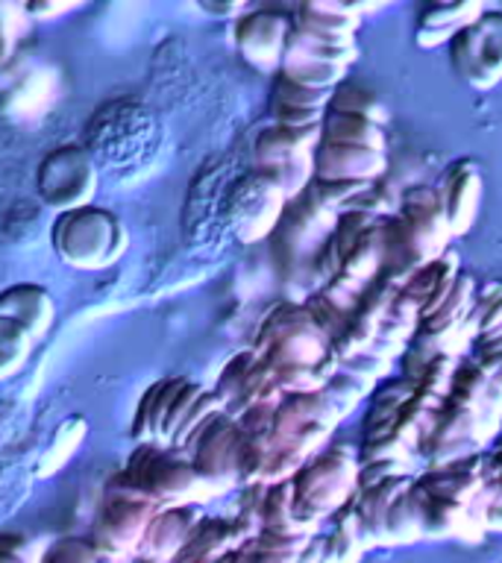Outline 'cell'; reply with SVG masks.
<instances>
[{
  "label": "cell",
  "instance_id": "cell-1",
  "mask_svg": "<svg viewBox=\"0 0 502 563\" xmlns=\"http://www.w3.org/2000/svg\"><path fill=\"white\" fill-rule=\"evenodd\" d=\"M449 62L461 79L488 91L502 79V12L484 9L449 38Z\"/></svg>",
  "mask_w": 502,
  "mask_h": 563
},
{
  "label": "cell",
  "instance_id": "cell-2",
  "mask_svg": "<svg viewBox=\"0 0 502 563\" xmlns=\"http://www.w3.org/2000/svg\"><path fill=\"white\" fill-rule=\"evenodd\" d=\"M394 218L408 253L414 255V262H435L440 253H447V244L452 235H449L447 218L440 211L432 185L408 188L403 194V200H400V209L394 211Z\"/></svg>",
  "mask_w": 502,
  "mask_h": 563
},
{
  "label": "cell",
  "instance_id": "cell-3",
  "mask_svg": "<svg viewBox=\"0 0 502 563\" xmlns=\"http://www.w3.org/2000/svg\"><path fill=\"white\" fill-rule=\"evenodd\" d=\"M432 188H435L440 211L447 218L449 235H465L467 229L473 227L476 211H479V202H482V174H479L473 158L452 162L440 174L438 185H432Z\"/></svg>",
  "mask_w": 502,
  "mask_h": 563
},
{
  "label": "cell",
  "instance_id": "cell-4",
  "mask_svg": "<svg viewBox=\"0 0 502 563\" xmlns=\"http://www.w3.org/2000/svg\"><path fill=\"white\" fill-rule=\"evenodd\" d=\"M388 153H373L361 147H338V144H317L312 153V174L320 183H338V179H359L373 183L385 174Z\"/></svg>",
  "mask_w": 502,
  "mask_h": 563
},
{
  "label": "cell",
  "instance_id": "cell-5",
  "mask_svg": "<svg viewBox=\"0 0 502 563\" xmlns=\"http://www.w3.org/2000/svg\"><path fill=\"white\" fill-rule=\"evenodd\" d=\"M320 144H338V147H361L373 153H388L385 126L347 112H324L320 121Z\"/></svg>",
  "mask_w": 502,
  "mask_h": 563
},
{
  "label": "cell",
  "instance_id": "cell-6",
  "mask_svg": "<svg viewBox=\"0 0 502 563\" xmlns=\"http://www.w3.org/2000/svg\"><path fill=\"white\" fill-rule=\"evenodd\" d=\"M484 3H435L426 7L417 18V30H414V42L421 47H435V44H449V38L467 26L473 18L484 12Z\"/></svg>",
  "mask_w": 502,
  "mask_h": 563
},
{
  "label": "cell",
  "instance_id": "cell-7",
  "mask_svg": "<svg viewBox=\"0 0 502 563\" xmlns=\"http://www.w3.org/2000/svg\"><path fill=\"white\" fill-rule=\"evenodd\" d=\"M326 112L361 114V118H368V121L379 123V126H388L385 103H382L376 95L364 91V88L347 86V82H341V86L335 88L332 97H329V106H326Z\"/></svg>",
  "mask_w": 502,
  "mask_h": 563
},
{
  "label": "cell",
  "instance_id": "cell-8",
  "mask_svg": "<svg viewBox=\"0 0 502 563\" xmlns=\"http://www.w3.org/2000/svg\"><path fill=\"white\" fill-rule=\"evenodd\" d=\"M391 475H414L412 457H391V461H368V464H359L356 490H368V487L385 482Z\"/></svg>",
  "mask_w": 502,
  "mask_h": 563
},
{
  "label": "cell",
  "instance_id": "cell-9",
  "mask_svg": "<svg viewBox=\"0 0 502 563\" xmlns=\"http://www.w3.org/2000/svg\"><path fill=\"white\" fill-rule=\"evenodd\" d=\"M391 364H394L391 358H382V355L368 350V352H361V355H356V358L343 361L341 369L356 373V376L361 378H368V382H382V378H388V373H391Z\"/></svg>",
  "mask_w": 502,
  "mask_h": 563
},
{
  "label": "cell",
  "instance_id": "cell-10",
  "mask_svg": "<svg viewBox=\"0 0 502 563\" xmlns=\"http://www.w3.org/2000/svg\"><path fill=\"white\" fill-rule=\"evenodd\" d=\"M482 519L484 528L502 531V487L496 482H491L482 490Z\"/></svg>",
  "mask_w": 502,
  "mask_h": 563
},
{
  "label": "cell",
  "instance_id": "cell-11",
  "mask_svg": "<svg viewBox=\"0 0 502 563\" xmlns=\"http://www.w3.org/2000/svg\"><path fill=\"white\" fill-rule=\"evenodd\" d=\"M493 332H502V299H496L491 308H484L482 314L476 317V334Z\"/></svg>",
  "mask_w": 502,
  "mask_h": 563
},
{
  "label": "cell",
  "instance_id": "cell-12",
  "mask_svg": "<svg viewBox=\"0 0 502 563\" xmlns=\"http://www.w3.org/2000/svg\"><path fill=\"white\" fill-rule=\"evenodd\" d=\"M470 352H473V358H482V355H502V332L476 334L473 341H470Z\"/></svg>",
  "mask_w": 502,
  "mask_h": 563
},
{
  "label": "cell",
  "instance_id": "cell-13",
  "mask_svg": "<svg viewBox=\"0 0 502 563\" xmlns=\"http://www.w3.org/2000/svg\"><path fill=\"white\" fill-rule=\"evenodd\" d=\"M493 482L502 487V464H493Z\"/></svg>",
  "mask_w": 502,
  "mask_h": 563
}]
</instances>
